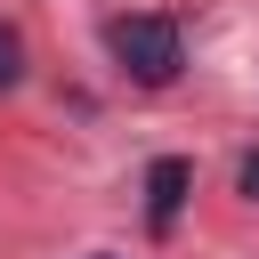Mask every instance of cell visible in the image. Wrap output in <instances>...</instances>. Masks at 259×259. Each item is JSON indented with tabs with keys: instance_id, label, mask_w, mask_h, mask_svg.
Returning a JSON list of instances; mask_svg holds the SVG:
<instances>
[{
	"instance_id": "cell-3",
	"label": "cell",
	"mask_w": 259,
	"mask_h": 259,
	"mask_svg": "<svg viewBox=\"0 0 259 259\" xmlns=\"http://www.w3.org/2000/svg\"><path fill=\"white\" fill-rule=\"evenodd\" d=\"M16 81H24V32L0 24V89H16Z\"/></svg>"
},
{
	"instance_id": "cell-2",
	"label": "cell",
	"mask_w": 259,
	"mask_h": 259,
	"mask_svg": "<svg viewBox=\"0 0 259 259\" xmlns=\"http://www.w3.org/2000/svg\"><path fill=\"white\" fill-rule=\"evenodd\" d=\"M186 186H194V162H186V154H162V162H146V227H154V235H170V227H178V210H186Z\"/></svg>"
},
{
	"instance_id": "cell-4",
	"label": "cell",
	"mask_w": 259,
	"mask_h": 259,
	"mask_svg": "<svg viewBox=\"0 0 259 259\" xmlns=\"http://www.w3.org/2000/svg\"><path fill=\"white\" fill-rule=\"evenodd\" d=\"M235 186H243V194L259 202V154H243V170H235Z\"/></svg>"
},
{
	"instance_id": "cell-1",
	"label": "cell",
	"mask_w": 259,
	"mask_h": 259,
	"mask_svg": "<svg viewBox=\"0 0 259 259\" xmlns=\"http://www.w3.org/2000/svg\"><path fill=\"white\" fill-rule=\"evenodd\" d=\"M105 49H113V65H121L130 81H146V89L178 81V65H186L170 16H113V24H105Z\"/></svg>"
}]
</instances>
